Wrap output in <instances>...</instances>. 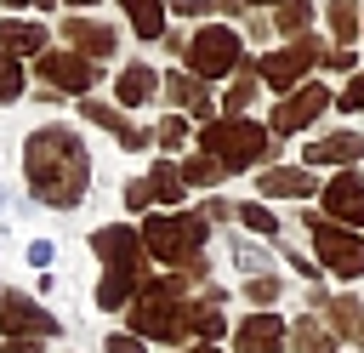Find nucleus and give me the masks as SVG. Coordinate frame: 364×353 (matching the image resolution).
I'll use <instances>...</instances> for the list:
<instances>
[{
  "mask_svg": "<svg viewBox=\"0 0 364 353\" xmlns=\"http://www.w3.org/2000/svg\"><path fill=\"white\" fill-rule=\"evenodd\" d=\"M23 176H28L34 199H46L57 211H74L85 199V182H91V154L68 125H40L23 142Z\"/></svg>",
  "mask_w": 364,
  "mask_h": 353,
  "instance_id": "nucleus-1",
  "label": "nucleus"
},
{
  "mask_svg": "<svg viewBox=\"0 0 364 353\" xmlns=\"http://www.w3.org/2000/svg\"><path fill=\"white\" fill-rule=\"evenodd\" d=\"M131 336L142 342H182L188 336V279H148L131 302Z\"/></svg>",
  "mask_w": 364,
  "mask_h": 353,
  "instance_id": "nucleus-2",
  "label": "nucleus"
},
{
  "mask_svg": "<svg viewBox=\"0 0 364 353\" xmlns=\"http://www.w3.org/2000/svg\"><path fill=\"white\" fill-rule=\"evenodd\" d=\"M205 233H210V228H205V216H193V211L148 216V222H142V251L159 256V262H171V268H188V262H199Z\"/></svg>",
  "mask_w": 364,
  "mask_h": 353,
  "instance_id": "nucleus-3",
  "label": "nucleus"
},
{
  "mask_svg": "<svg viewBox=\"0 0 364 353\" xmlns=\"http://www.w3.org/2000/svg\"><path fill=\"white\" fill-rule=\"evenodd\" d=\"M199 148H205L222 171H245V165H256V159L267 154V131H262L256 120H210V125L199 131Z\"/></svg>",
  "mask_w": 364,
  "mask_h": 353,
  "instance_id": "nucleus-4",
  "label": "nucleus"
},
{
  "mask_svg": "<svg viewBox=\"0 0 364 353\" xmlns=\"http://www.w3.org/2000/svg\"><path fill=\"white\" fill-rule=\"evenodd\" d=\"M307 233H313V251H318V262H324L336 279H364V239H358L353 228L307 216Z\"/></svg>",
  "mask_w": 364,
  "mask_h": 353,
  "instance_id": "nucleus-5",
  "label": "nucleus"
},
{
  "mask_svg": "<svg viewBox=\"0 0 364 353\" xmlns=\"http://www.w3.org/2000/svg\"><path fill=\"white\" fill-rule=\"evenodd\" d=\"M239 57H245V51H239V34L222 28V23L199 28L193 46H188V68H193V80H222V74L239 68Z\"/></svg>",
  "mask_w": 364,
  "mask_h": 353,
  "instance_id": "nucleus-6",
  "label": "nucleus"
},
{
  "mask_svg": "<svg viewBox=\"0 0 364 353\" xmlns=\"http://www.w3.org/2000/svg\"><path fill=\"white\" fill-rule=\"evenodd\" d=\"M0 330L6 336H57L63 325H57V313H46L34 296H23V290H0Z\"/></svg>",
  "mask_w": 364,
  "mask_h": 353,
  "instance_id": "nucleus-7",
  "label": "nucleus"
},
{
  "mask_svg": "<svg viewBox=\"0 0 364 353\" xmlns=\"http://www.w3.org/2000/svg\"><path fill=\"white\" fill-rule=\"evenodd\" d=\"M91 251L102 256V268H131V273H148V251H142V233L125 228V222H108L91 233Z\"/></svg>",
  "mask_w": 364,
  "mask_h": 353,
  "instance_id": "nucleus-8",
  "label": "nucleus"
},
{
  "mask_svg": "<svg viewBox=\"0 0 364 353\" xmlns=\"http://www.w3.org/2000/svg\"><path fill=\"white\" fill-rule=\"evenodd\" d=\"M34 68L51 91H91L97 85V63H85L80 51H40Z\"/></svg>",
  "mask_w": 364,
  "mask_h": 353,
  "instance_id": "nucleus-9",
  "label": "nucleus"
},
{
  "mask_svg": "<svg viewBox=\"0 0 364 353\" xmlns=\"http://www.w3.org/2000/svg\"><path fill=\"white\" fill-rule=\"evenodd\" d=\"M313 57H324L318 51V40H290L284 51H273V57H262V80L273 85V91H290L307 68H313Z\"/></svg>",
  "mask_w": 364,
  "mask_h": 353,
  "instance_id": "nucleus-10",
  "label": "nucleus"
},
{
  "mask_svg": "<svg viewBox=\"0 0 364 353\" xmlns=\"http://www.w3.org/2000/svg\"><path fill=\"white\" fill-rule=\"evenodd\" d=\"M324 108H330V91H324V85H301V91H290V97L273 108V131H279V137H290V131L313 125Z\"/></svg>",
  "mask_w": 364,
  "mask_h": 353,
  "instance_id": "nucleus-11",
  "label": "nucleus"
},
{
  "mask_svg": "<svg viewBox=\"0 0 364 353\" xmlns=\"http://www.w3.org/2000/svg\"><path fill=\"white\" fill-rule=\"evenodd\" d=\"M284 342H290V330H284L279 313H250V319L233 330V353H279Z\"/></svg>",
  "mask_w": 364,
  "mask_h": 353,
  "instance_id": "nucleus-12",
  "label": "nucleus"
},
{
  "mask_svg": "<svg viewBox=\"0 0 364 353\" xmlns=\"http://www.w3.org/2000/svg\"><path fill=\"white\" fill-rule=\"evenodd\" d=\"M324 216H330V222H353V228H364V176L341 171V176L324 188Z\"/></svg>",
  "mask_w": 364,
  "mask_h": 353,
  "instance_id": "nucleus-13",
  "label": "nucleus"
},
{
  "mask_svg": "<svg viewBox=\"0 0 364 353\" xmlns=\"http://www.w3.org/2000/svg\"><path fill=\"white\" fill-rule=\"evenodd\" d=\"M142 285H148V273H131V268H102V279H97V307H102V313L131 307Z\"/></svg>",
  "mask_w": 364,
  "mask_h": 353,
  "instance_id": "nucleus-14",
  "label": "nucleus"
},
{
  "mask_svg": "<svg viewBox=\"0 0 364 353\" xmlns=\"http://www.w3.org/2000/svg\"><path fill=\"white\" fill-rule=\"evenodd\" d=\"M80 114H85L91 125H102V131H114V137H119L125 148H148V142H154V137H148L142 125H131V120H125L119 108H108V102H80Z\"/></svg>",
  "mask_w": 364,
  "mask_h": 353,
  "instance_id": "nucleus-15",
  "label": "nucleus"
},
{
  "mask_svg": "<svg viewBox=\"0 0 364 353\" xmlns=\"http://www.w3.org/2000/svg\"><path fill=\"white\" fill-rule=\"evenodd\" d=\"M85 57H114V46H119V34L108 28V23H85V17H68V28H63Z\"/></svg>",
  "mask_w": 364,
  "mask_h": 353,
  "instance_id": "nucleus-16",
  "label": "nucleus"
},
{
  "mask_svg": "<svg viewBox=\"0 0 364 353\" xmlns=\"http://www.w3.org/2000/svg\"><path fill=\"white\" fill-rule=\"evenodd\" d=\"M358 154H364V137L336 131V137H318V142L307 148V165H347V159H358Z\"/></svg>",
  "mask_w": 364,
  "mask_h": 353,
  "instance_id": "nucleus-17",
  "label": "nucleus"
},
{
  "mask_svg": "<svg viewBox=\"0 0 364 353\" xmlns=\"http://www.w3.org/2000/svg\"><path fill=\"white\" fill-rule=\"evenodd\" d=\"M262 194H290V199H307V194H318V182H313L307 171H296V165H273V171H262Z\"/></svg>",
  "mask_w": 364,
  "mask_h": 353,
  "instance_id": "nucleus-18",
  "label": "nucleus"
},
{
  "mask_svg": "<svg viewBox=\"0 0 364 353\" xmlns=\"http://www.w3.org/2000/svg\"><path fill=\"white\" fill-rule=\"evenodd\" d=\"M0 46H6V57H40L46 51V28L40 23H6Z\"/></svg>",
  "mask_w": 364,
  "mask_h": 353,
  "instance_id": "nucleus-19",
  "label": "nucleus"
},
{
  "mask_svg": "<svg viewBox=\"0 0 364 353\" xmlns=\"http://www.w3.org/2000/svg\"><path fill=\"white\" fill-rule=\"evenodd\" d=\"M154 85H159V74H154L148 63H131V68L119 74V85H114V97H119L125 108H136V102H148V97H154Z\"/></svg>",
  "mask_w": 364,
  "mask_h": 353,
  "instance_id": "nucleus-20",
  "label": "nucleus"
},
{
  "mask_svg": "<svg viewBox=\"0 0 364 353\" xmlns=\"http://www.w3.org/2000/svg\"><path fill=\"white\" fill-rule=\"evenodd\" d=\"M165 91H171V102H182L188 114H199V120H210V91L193 80V74H171L165 80Z\"/></svg>",
  "mask_w": 364,
  "mask_h": 353,
  "instance_id": "nucleus-21",
  "label": "nucleus"
},
{
  "mask_svg": "<svg viewBox=\"0 0 364 353\" xmlns=\"http://www.w3.org/2000/svg\"><path fill=\"white\" fill-rule=\"evenodd\" d=\"M148 182H154V199H159V205H182V194H188L182 165H171V159H159V165L148 171Z\"/></svg>",
  "mask_w": 364,
  "mask_h": 353,
  "instance_id": "nucleus-22",
  "label": "nucleus"
},
{
  "mask_svg": "<svg viewBox=\"0 0 364 353\" xmlns=\"http://www.w3.org/2000/svg\"><path fill=\"white\" fill-rule=\"evenodd\" d=\"M228 330V319L216 313V302H188V336H199V342H210L216 347V336Z\"/></svg>",
  "mask_w": 364,
  "mask_h": 353,
  "instance_id": "nucleus-23",
  "label": "nucleus"
},
{
  "mask_svg": "<svg viewBox=\"0 0 364 353\" xmlns=\"http://www.w3.org/2000/svg\"><path fill=\"white\" fill-rule=\"evenodd\" d=\"M125 11H131V28H136L142 40H159V28H165V0H125Z\"/></svg>",
  "mask_w": 364,
  "mask_h": 353,
  "instance_id": "nucleus-24",
  "label": "nucleus"
},
{
  "mask_svg": "<svg viewBox=\"0 0 364 353\" xmlns=\"http://www.w3.org/2000/svg\"><path fill=\"white\" fill-rule=\"evenodd\" d=\"M290 347H296V353H336V336H330L318 319H301V325L290 330Z\"/></svg>",
  "mask_w": 364,
  "mask_h": 353,
  "instance_id": "nucleus-25",
  "label": "nucleus"
},
{
  "mask_svg": "<svg viewBox=\"0 0 364 353\" xmlns=\"http://www.w3.org/2000/svg\"><path fill=\"white\" fill-rule=\"evenodd\" d=\"M222 176H228V171H222L210 154H193V159H182V182H188V188H210V182H222Z\"/></svg>",
  "mask_w": 364,
  "mask_h": 353,
  "instance_id": "nucleus-26",
  "label": "nucleus"
},
{
  "mask_svg": "<svg viewBox=\"0 0 364 353\" xmlns=\"http://www.w3.org/2000/svg\"><path fill=\"white\" fill-rule=\"evenodd\" d=\"M330 34H336L341 51H347V40L358 34V6H353V0H330Z\"/></svg>",
  "mask_w": 364,
  "mask_h": 353,
  "instance_id": "nucleus-27",
  "label": "nucleus"
},
{
  "mask_svg": "<svg viewBox=\"0 0 364 353\" xmlns=\"http://www.w3.org/2000/svg\"><path fill=\"white\" fill-rule=\"evenodd\" d=\"M239 222H245L250 233H279V216H273L267 205H239Z\"/></svg>",
  "mask_w": 364,
  "mask_h": 353,
  "instance_id": "nucleus-28",
  "label": "nucleus"
},
{
  "mask_svg": "<svg viewBox=\"0 0 364 353\" xmlns=\"http://www.w3.org/2000/svg\"><path fill=\"white\" fill-rule=\"evenodd\" d=\"M23 97V68H17V57H6L0 63V102H17Z\"/></svg>",
  "mask_w": 364,
  "mask_h": 353,
  "instance_id": "nucleus-29",
  "label": "nucleus"
},
{
  "mask_svg": "<svg viewBox=\"0 0 364 353\" xmlns=\"http://www.w3.org/2000/svg\"><path fill=\"white\" fill-rule=\"evenodd\" d=\"M245 296H250L256 307H267V302H279V279H267V273H256V279L245 285Z\"/></svg>",
  "mask_w": 364,
  "mask_h": 353,
  "instance_id": "nucleus-30",
  "label": "nucleus"
},
{
  "mask_svg": "<svg viewBox=\"0 0 364 353\" xmlns=\"http://www.w3.org/2000/svg\"><path fill=\"white\" fill-rule=\"evenodd\" d=\"M125 205H131V211H148V205H154V182H148V176L125 182Z\"/></svg>",
  "mask_w": 364,
  "mask_h": 353,
  "instance_id": "nucleus-31",
  "label": "nucleus"
},
{
  "mask_svg": "<svg viewBox=\"0 0 364 353\" xmlns=\"http://www.w3.org/2000/svg\"><path fill=\"white\" fill-rule=\"evenodd\" d=\"M108 353H148V342L142 336H131V330H108V342H102Z\"/></svg>",
  "mask_w": 364,
  "mask_h": 353,
  "instance_id": "nucleus-32",
  "label": "nucleus"
},
{
  "mask_svg": "<svg viewBox=\"0 0 364 353\" xmlns=\"http://www.w3.org/2000/svg\"><path fill=\"white\" fill-rule=\"evenodd\" d=\"M301 23H307V0H284V11H279V28H284V34H296Z\"/></svg>",
  "mask_w": 364,
  "mask_h": 353,
  "instance_id": "nucleus-33",
  "label": "nucleus"
},
{
  "mask_svg": "<svg viewBox=\"0 0 364 353\" xmlns=\"http://www.w3.org/2000/svg\"><path fill=\"white\" fill-rule=\"evenodd\" d=\"M154 137H159L165 148H182V137H188V120H176V114H171V120H159V131H154Z\"/></svg>",
  "mask_w": 364,
  "mask_h": 353,
  "instance_id": "nucleus-34",
  "label": "nucleus"
},
{
  "mask_svg": "<svg viewBox=\"0 0 364 353\" xmlns=\"http://www.w3.org/2000/svg\"><path fill=\"white\" fill-rule=\"evenodd\" d=\"M336 108H347V114H364V74H353L347 80V91H341V102Z\"/></svg>",
  "mask_w": 364,
  "mask_h": 353,
  "instance_id": "nucleus-35",
  "label": "nucleus"
},
{
  "mask_svg": "<svg viewBox=\"0 0 364 353\" xmlns=\"http://www.w3.org/2000/svg\"><path fill=\"white\" fill-rule=\"evenodd\" d=\"M233 262H239L245 273H262V268H267V256H262L256 245H233Z\"/></svg>",
  "mask_w": 364,
  "mask_h": 353,
  "instance_id": "nucleus-36",
  "label": "nucleus"
},
{
  "mask_svg": "<svg viewBox=\"0 0 364 353\" xmlns=\"http://www.w3.org/2000/svg\"><path fill=\"white\" fill-rule=\"evenodd\" d=\"M0 353H46V342H40V336H6Z\"/></svg>",
  "mask_w": 364,
  "mask_h": 353,
  "instance_id": "nucleus-37",
  "label": "nucleus"
},
{
  "mask_svg": "<svg viewBox=\"0 0 364 353\" xmlns=\"http://www.w3.org/2000/svg\"><path fill=\"white\" fill-rule=\"evenodd\" d=\"M51 256H57L51 239H34V245H28V262H34V268H51Z\"/></svg>",
  "mask_w": 364,
  "mask_h": 353,
  "instance_id": "nucleus-38",
  "label": "nucleus"
},
{
  "mask_svg": "<svg viewBox=\"0 0 364 353\" xmlns=\"http://www.w3.org/2000/svg\"><path fill=\"white\" fill-rule=\"evenodd\" d=\"M176 11H182V17H205V11H216V6H210V0H176Z\"/></svg>",
  "mask_w": 364,
  "mask_h": 353,
  "instance_id": "nucleus-39",
  "label": "nucleus"
},
{
  "mask_svg": "<svg viewBox=\"0 0 364 353\" xmlns=\"http://www.w3.org/2000/svg\"><path fill=\"white\" fill-rule=\"evenodd\" d=\"M6 6H51V0H6Z\"/></svg>",
  "mask_w": 364,
  "mask_h": 353,
  "instance_id": "nucleus-40",
  "label": "nucleus"
},
{
  "mask_svg": "<svg viewBox=\"0 0 364 353\" xmlns=\"http://www.w3.org/2000/svg\"><path fill=\"white\" fill-rule=\"evenodd\" d=\"M182 353H216V347H210V342H199V347H182Z\"/></svg>",
  "mask_w": 364,
  "mask_h": 353,
  "instance_id": "nucleus-41",
  "label": "nucleus"
},
{
  "mask_svg": "<svg viewBox=\"0 0 364 353\" xmlns=\"http://www.w3.org/2000/svg\"><path fill=\"white\" fill-rule=\"evenodd\" d=\"M68 6H91V0H68Z\"/></svg>",
  "mask_w": 364,
  "mask_h": 353,
  "instance_id": "nucleus-42",
  "label": "nucleus"
},
{
  "mask_svg": "<svg viewBox=\"0 0 364 353\" xmlns=\"http://www.w3.org/2000/svg\"><path fill=\"white\" fill-rule=\"evenodd\" d=\"M0 63H6V46H0Z\"/></svg>",
  "mask_w": 364,
  "mask_h": 353,
  "instance_id": "nucleus-43",
  "label": "nucleus"
},
{
  "mask_svg": "<svg viewBox=\"0 0 364 353\" xmlns=\"http://www.w3.org/2000/svg\"><path fill=\"white\" fill-rule=\"evenodd\" d=\"M358 342H364V325H358Z\"/></svg>",
  "mask_w": 364,
  "mask_h": 353,
  "instance_id": "nucleus-44",
  "label": "nucleus"
}]
</instances>
